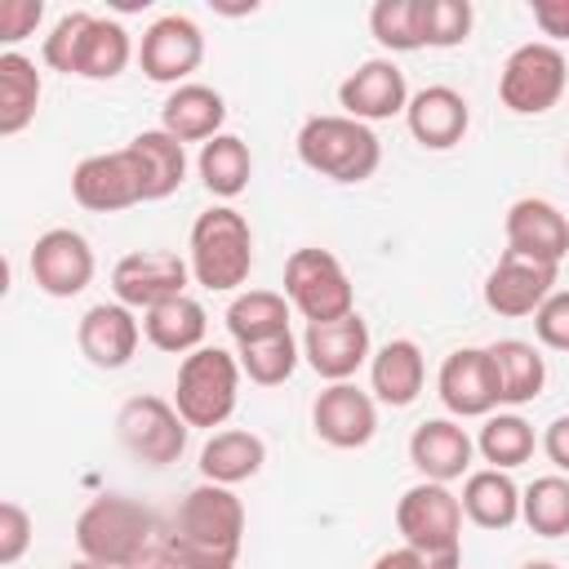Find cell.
Wrapping results in <instances>:
<instances>
[{"label": "cell", "mask_w": 569, "mask_h": 569, "mask_svg": "<svg viewBox=\"0 0 569 569\" xmlns=\"http://www.w3.org/2000/svg\"><path fill=\"white\" fill-rule=\"evenodd\" d=\"M502 231H507V249L520 253V258L560 267L565 253H569V218H565L551 200H542V196H520V200H511Z\"/></svg>", "instance_id": "obj_21"}, {"label": "cell", "mask_w": 569, "mask_h": 569, "mask_svg": "<svg viewBox=\"0 0 569 569\" xmlns=\"http://www.w3.org/2000/svg\"><path fill=\"white\" fill-rule=\"evenodd\" d=\"M569 93V62L565 49L547 40L516 44L498 71V102L511 116H547Z\"/></svg>", "instance_id": "obj_8"}, {"label": "cell", "mask_w": 569, "mask_h": 569, "mask_svg": "<svg viewBox=\"0 0 569 569\" xmlns=\"http://www.w3.org/2000/svg\"><path fill=\"white\" fill-rule=\"evenodd\" d=\"M71 196L89 213H120V209L147 204V178H142L138 151L133 147H116V151L84 156L71 169Z\"/></svg>", "instance_id": "obj_10"}, {"label": "cell", "mask_w": 569, "mask_h": 569, "mask_svg": "<svg viewBox=\"0 0 569 569\" xmlns=\"http://www.w3.org/2000/svg\"><path fill=\"white\" fill-rule=\"evenodd\" d=\"M409 98H413V93H409V80H405V71H400L391 58H369V62H360V67L338 84V107H342V116H351V120H360V124L405 116Z\"/></svg>", "instance_id": "obj_17"}, {"label": "cell", "mask_w": 569, "mask_h": 569, "mask_svg": "<svg viewBox=\"0 0 569 569\" xmlns=\"http://www.w3.org/2000/svg\"><path fill=\"white\" fill-rule=\"evenodd\" d=\"M31 533H36L31 511H27L22 502H13V498L0 502V565H4V569H13V565L27 556Z\"/></svg>", "instance_id": "obj_39"}, {"label": "cell", "mask_w": 569, "mask_h": 569, "mask_svg": "<svg viewBox=\"0 0 569 569\" xmlns=\"http://www.w3.org/2000/svg\"><path fill=\"white\" fill-rule=\"evenodd\" d=\"M187 267L191 280L209 293H231L253 271V231L249 218L231 204H213L191 222L187 236Z\"/></svg>", "instance_id": "obj_2"}, {"label": "cell", "mask_w": 569, "mask_h": 569, "mask_svg": "<svg viewBox=\"0 0 569 569\" xmlns=\"http://www.w3.org/2000/svg\"><path fill=\"white\" fill-rule=\"evenodd\" d=\"M405 124H409V133H413L418 147H427V151H449V147H458V142L467 138V129H471V107H467V98H462L453 84H427V89H418V93L409 98Z\"/></svg>", "instance_id": "obj_23"}, {"label": "cell", "mask_w": 569, "mask_h": 569, "mask_svg": "<svg viewBox=\"0 0 569 569\" xmlns=\"http://www.w3.org/2000/svg\"><path fill=\"white\" fill-rule=\"evenodd\" d=\"M284 298L307 325L342 320L356 311V289L347 267L329 249H293L284 258Z\"/></svg>", "instance_id": "obj_9"}, {"label": "cell", "mask_w": 569, "mask_h": 569, "mask_svg": "<svg viewBox=\"0 0 569 569\" xmlns=\"http://www.w3.org/2000/svg\"><path fill=\"white\" fill-rule=\"evenodd\" d=\"M240 360L222 347H200L191 356H182L178 365V382H173V409L182 413L187 427L213 431L222 427L236 405H240Z\"/></svg>", "instance_id": "obj_7"}, {"label": "cell", "mask_w": 569, "mask_h": 569, "mask_svg": "<svg viewBox=\"0 0 569 569\" xmlns=\"http://www.w3.org/2000/svg\"><path fill=\"white\" fill-rule=\"evenodd\" d=\"M76 342H80V356L93 365V369H124L142 342V320L133 307L124 302H93L80 325H76Z\"/></svg>", "instance_id": "obj_19"}, {"label": "cell", "mask_w": 569, "mask_h": 569, "mask_svg": "<svg viewBox=\"0 0 569 569\" xmlns=\"http://www.w3.org/2000/svg\"><path fill=\"white\" fill-rule=\"evenodd\" d=\"M396 533L413 547L427 569H458L462 565V502L449 485L418 480L396 498Z\"/></svg>", "instance_id": "obj_4"}, {"label": "cell", "mask_w": 569, "mask_h": 569, "mask_svg": "<svg viewBox=\"0 0 569 569\" xmlns=\"http://www.w3.org/2000/svg\"><path fill=\"white\" fill-rule=\"evenodd\" d=\"M520 569H560V565H556V560H525Z\"/></svg>", "instance_id": "obj_47"}, {"label": "cell", "mask_w": 569, "mask_h": 569, "mask_svg": "<svg viewBox=\"0 0 569 569\" xmlns=\"http://www.w3.org/2000/svg\"><path fill=\"white\" fill-rule=\"evenodd\" d=\"M151 542H156V516L138 498L102 493L76 516V547L98 565H111V569L147 565Z\"/></svg>", "instance_id": "obj_3"}, {"label": "cell", "mask_w": 569, "mask_h": 569, "mask_svg": "<svg viewBox=\"0 0 569 569\" xmlns=\"http://www.w3.org/2000/svg\"><path fill=\"white\" fill-rule=\"evenodd\" d=\"M436 391L440 405L449 409V418H489L498 409V373L489 360V347H458L440 360L436 373Z\"/></svg>", "instance_id": "obj_14"}, {"label": "cell", "mask_w": 569, "mask_h": 569, "mask_svg": "<svg viewBox=\"0 0 569 569\" xmlns=\"http://www.w3.org/2000/svg\"><path fill=\"white\" fill-rule=\"evenodd\" d=\"M204 62V31L187 13H160L138 40V67L151 84H187Z\"/></svg>", "instance_id": "obj_12"}, {"label": "cell", "mask_w": 569, "mask_h": 569, "mask_svg": "<svg viewBox=\"0 0 569 569\" xmlns=\"http://www.w3.org/2000/svg\"><path fill=\"white\" fill-rule=\"evenodd\" d=\"M471 458H476V440L458 418H427L409 436V462L422 480H436V485L467 480Z\"/></svg>", "instance_id": "obj_22"}, {"label": "cell", "mask_w": 569, "mask_h": 569, "mask_svg": "<svg viewBox=\"0 0 569 569\" xmlns=\"http://www.w3.org/2000/svg\"><path fill=\"white\" fill-rule=\"evenodd\" d=\"M116 436H120V445L138 462L169 467V462H178L187 453L191 427L182 422V413L173 409V400H164V396H133L116 413Z\"/></svg>", "instance_id": "obj_11"}, {"label": "cell", "mask_w": 569, "mask_h": 569, "mask_svg": "<svg viewBox=\"0 0 569 569\" xmlns=\"http://www.w3.org/2000/svg\"><path fill=\"white\" fill-rule=\"evenodd\" d=\"M533 338L551 351H569V289H556L533 311Z\"/></svg>", "instance_id": "obj_40"}, {"label": "cell", "mask_w": 569, "mask_h": 569, "mask_svg": "<svg viewBox=\"0 0 569 569\" xmlns=\"http://www.w3.org/2000/svg\"><path fill=\"white\" fill-rule=\"evenodd\" d=\"M40 58H44V67H53L62 76L116 80L129 67V58H138V49H133L124 22L89 13V9H71L49 27Z\"/></svg>", "instance_id": "obj_1"}, {"label": "cell", "mask_w": 569, "mask_h": 569, "mask_svg": "<svg viewBox=\"0 0 569 569\" xmlns=\"http://www.w3.org/2000/svg\"><path fill=\"white\" fill-rule=\"evenodd\" d=\"M369 31L391 53L427 49V36H422V0H378L369 9Z\"/></svg>", "instance_id": "obj_37"}, {"label": "cell", "mask_w": 569, "mask_h": 569, "mask_svg": "<svg viewBox=\"0 0 569 569\" xmlns=\"http://www.w3.org/2000/svg\"><path fill=\"white\" fill-rule=\"evenodd\" d=\"M298 160L329 178V182H365L378 173L382 164V142L369 124L351 120V116H307L302 129H298Z\"/></svg>", "instance_id": "obj_5"}, {"label": "cell", "mask_w": 569, "mask_h": 569, "mask_svg": "<svg viewBox=\"0 0 569 569\" xmlns=\"http://www.w3.org/2000/svg\"><path fill=\"white\" fill-rule=\"evenodd\" d=\"M44 18V4L40 0H0V40L4 44H18L27 36H36Z\"/></svg>", "instance_id": "obj_41"}, {"label": "cell", "mask_w": 569, "mask_h": 569, "mask_svg": "<svg viewBox=\"0 0 569 569\" xmlns=\"http://www.w3.org/2000/svg\"><path fill=\"white\" fill-rule=\"evenodd\" d=\"M31 280L49 298H76L93 280V249L76 227H49L31 244Z\"/></svg>", "instance_id": "obj_15"}, {"label": "cell", "mask_w": 569, "mask_h": 569, "mask_svg": "<svg viewBox=\"0 0 569 569\" xmlns=\"http://www.w3.org/2000/svg\"><path fill=\"white\" fill-rule=\"evenodd\" d=\"M40 93L44 84H40L36 62L18 49H4L0 53V138H18L36 120Z\"/></svg>", "instance_id": "obj_30"}, {"label": "cell", "mask_w": 569, "mask_h": 569, "mask_svg": "<svg viewBox=\"0 0 569 569\" xmlns=\"http://www.w3.org/2000/svg\"><path fill=\"white\" fill-rule=\"evenodd\" d=\"M565 164H569V151H565Z\"/></svg>", "instance_id": "obj_49"}, {"label": "cell", "mask_w": 569, "mask_h": 569, "mask_svg": "<svg viewBox=\"0 0 569 569\" xmlns=\"http://www.w3.org/2000/svg\"><path fill=\"white\" fill-rule=\"evenodd\" d=\"M262 462H267V440L244 427L209 431V440L200 445V476L213 485H227V489L253 480L262 471Z\"/></svg>", "instance_id": "obj_26"}, {"label": "cell", "mask_w": 569, "mask_h": 569, "mask_svg": "<svg viewBox=\"0 0 569 569\" xmlns=\"http://www.w3.org/2000/svg\"><path fill=\"white\" fill-rule=\"evenodd\" d=\"M520 520L538 538H565L569 533V476H538L520 489Z\"/></svg>", "instance_id": "obj_35"}, {"label": "cell", "mask_w": 569, "mask_h": 569, "mask_svg": "<svg viewBox=\"0 0 569 569\" xmlns=\"http://www.w3.org/2000/svg\"><path fill=\"white\" fill-rule=\"evenodd\" d=\"M427 382V360L413 338H391L369 356V391L387 409H405L422 396Z\"/></svg>", "instance_id": "obj_24"}, {"label": "cell", "mask_w": 569, "mask_h": 569, "mask_svg": "<svg viewBox=\"0 0 569 569\" xmlns=\"http://www.w3.org/2000/svg\"><path fill=\"white\" fill-rule=\"evenodd\" d=\"M538 445H542V453H547V462H551V467H556L560 476H569V413H560V418H551Z\"/></svg>", "instance_id": "obj_43"}, {"label": "cell", "mask_w": 569, "mask_h": 569, "mask_svg": "<svg viewBox=\"0 0 569 569\" xmlns=\"http://www.w3.org/2000/svg\"><path fill=\"white\" fill-rule=\"evenodd\" d=\"M62 569H111V565H98V560H89V556H80V560H71V565H62Z\"/></svg>", "instance_id": "obj_46"}, {"label": "cell", "mask_w": 569, "mask_h": 569, "mask_svg": "<svg viewBox=\"0 0 569 569\" xmlns=\"http://www.w3.org/2000/svg\"><path fill=\"white\" fill-rule=\"evenodd\" d=\"M373 356L369 347V325L360 320V311L342 316V320H325V325H307L302 333V360L325 378V382H351L356 369Z\"/></svg>", "instance_id": "obj_20"}, {"label": "cell", "mask_w": 569, "mask_h": 569, "mask_svg": "<svg viewBox=\"0 0 569 569\" xmlns=\"http://www.w3.org/2000/svg\"><path fill=\"white\" fill-rule=\"evenodd\" d=\"M156 560L164 569H236V565H222V560H209V556H196V551H182V547H169V542H160Z\"/></svg>", "instance_id": "obj_44"}, {"label": "cell", "mask_w": 569, "mask_h": 569, "mask_svg": "<svg viewBox=\"0 0 569 569\" xmlns=\"http://www.w3.org/2000/svg\"><path fill=\"white\" fill-rule=\"evenodd\" d=\"M369 569H427V560H422L413 547H405V542H400V547L382 551V556H378Z\"/></svg>", "instance_id": "obj_45"}, {"label": "cell", "mask_w": 569, "mask_h": 569, "mask_svg": "<svg viewBox=\"0 0 569 569\" xmlns=\"http://www.w3.org/2000/svg\"><path fill=\"white\" fill-rule=\"evenodd\" d=\"M236 360H240V373L258 387H280L293 378L298 360H302V342L293 333H276V338H262V342H244L236 347Z\"/></svg>", "instance_id": "obj_36"}, {"label": "cell", "mask_w": 569, "mask_h": 569, "mask_svg": "<svg viewBox=\"0 0 569 569\" xmlns=\"http://www.w3.org/2000/svg\"><path fill=\"white\" fill-rule=\"evenodd\" d=\"M222 124H227V98L213 84H200V80L178 84L164 98V107H160V129L173 133L182 147L187 142H200L204 147L209 138L222 133Z\"/></svg>", "instance_id": "obj_25"}, {"label": "cell", "mask_w": 569, "mask_h": 569, "mask_svg": "<svg viewBox=\"0 0 569 569\" xmlns=\"http://www.w3.org/2000/svg\"><path fill=\"white\" fill-rule=\"evenodd\" d=\"M462 516L480 529H511L520 520V485L511 480V471L498 467H480L462 480Z\"/></svg>", "instance_id": "obj_29"}, {"label": "cell", "mask_w": 569, "mask_h": 569, "mask_svg": "<svg viewBox=\"0 0 569 569\" xmlns=\"http://www.w3.org/2000/svg\"><path fill=\"white\" fill-rule=\"evenodd\" d=\"M489 360H493V373H498V405L507 409H520L529 400L542 396L547 387V360L533 342L525 338H498L489 342Z\"/></svg>", "instance_id": "obj_27"}, {"label": "cell", "mask_w": 569, "mask_h": 569, "mask_svg": "<svg viewBox=\"0 0 569 569\" xmlns=\"http://www.w3.org/2000/svg\"><path fill=\"white\" fill-rule=\"evenodd\" d=\"M533 449H538V436H533V427H529L516 409L489 413L485 427H480V436H476V453H480L489 467H498V471L525 467V462L533 458Z\"/></svg>", "instance_id": "obj_34"}, {"label": "cell", "mask_w": 569, "mask_h": 569, "mask_svg": "<svg viewBox=\"0 0 569 569\" xmlns=\"http://www.w3.org/2000/svg\"><path fill=\"white\" fill-rule=\"evenodd\" d=\"M529 13H533V27L547 36V44L560 49L569 40V0H533Z\"/></svg>", "instance_id": "obj_42"}, {"label": "cell", "mask_w": 569, "mask_h": 569, "mask_svg": "<svg viewBox=\"0 0 569 569\" xmlns=\"http://www.w3.org/2000/svg\"><path fill=\"white\" fill-rule=\"evenodd\" d=\"M556 271L560 267H547V262H533V258L502 249V258L485 276V307L502 320L533 316L556 293Z\"/></svg>", "instance_id": "obj_16"}, {"label": "cell", "mask_w": 569, "mask_h": 569, "mask_svg": "<svg viewBox=\"0 0 569 569\" xmlns=\"http://www.w3.org/2000/svg\"><path fill=\"white\" fill-rule=\"evenodd\" d=\"M471 4L467 0H422V36L427 49H458L471 36Z\"/></svg>", "instance_id": "obj_38"}, {"label": "cell", "mask_w": 569, "mask_h": 569, "mask_svg": "<svg viewBox=\"0 0 569 569\" xmlns=\"http://www.w3.org/2000/svg\"><path fill=\"white\" fill-rule=\"evenodd\" d=\"M169 547L236 565L240 542H244V502L213 480H200L196 489H187V498L173 511V529L164 533Z\"/></svg>", "instance_id": "obj_6"}, {"label": "cell", "mask_w": 569, "mask_h": 569, "mask_svg": "<svg viewBox=\"0 0 569 569\" xmlns=\"http://www.w3.org/2000/svg\"><path fill=\"white\" fill-rule=\"evenodd\" d=\"M196 173H200V182H204V191L213 196V200H236L244 187H249V178H253V151H249V142L244 138H236V133H218V138H209L204 147H200V156H196Z\"/></svg>", "instance_id": "obj_31"}, {"label": "cell", "mask_w": 569, "mask_h": 569, "mask_svg": "<svg viewBox=\"0 0 569 569\" xmlns=\"http://www.w3.org/2000/svg\"><path fill=\"white\" fill-rule=\"evenodd\" d=\"M187 284H191V267H187V258H178L169 249H138L111 267V293H116V302H124L133 311H151V307L187 293Z\"/></svg>", "instance_id": "obj_13"}, {"label": "cell", "mask_w": 569, "mask_h": 569, "mask_svg": "<svg viewBox=\"0 0 569 569\" xmlns=\"http://www.w3.org/2000/svg\"><path fill=\"white\" fill-rule=\"evenodd\" d=\"M142 160V178H147V200H164L182 187L187 178V147L164 133V129H142L133 142H129Z\"/></svg>", "instance_id": "obj_33"}, {"label": "cell", "mask_w": 569, "mask_h": 569, "mask_svg": "<svg viewBox=\"0 0 569 569\" xmlns=\"http://www.w3.org/2000/svg\"><path fill=\"white\" fill-rule=\"evenodd\" d=\"M289 298L284 289H244L227 302V333L236 338V347L244 342H262V338H276V333H289Z\"/></svg>", "instance_id": "obj_32"}, {"label": "cell", "mask_w": 569, "mask_h": 569, "mask_svg": "<svg viewBox=\"0 0 569 569\" xmlns=\"http://www.w3.org/2000/svg\"><path fill=\"white\" fill-rule=\"evenodd\" d=\"M204 333H209V316H204V307L191 293H178V298L142 311V338L156 351L191 356V351L204 347Z\"/></svg>", "instance_id": "obj_28"}, {"label": "cell", "mask_w": 569, "mask_h": 569, "mask_svg": "<svg viewBox=\"0 0 569 569\" xmlns=\"http://www.w3.org/2000/svg\"><path fill=\"white\" fill-rule=\"evenodd\" d=\"M311 427L333 449H365L378 431V400L356 382H329L311 405Z\"/></svg>", "instance_id": "obj_18"}, {"label": "cell", "mask_w": 569, "mask_h": 569, "mask_svg": "<svg viewBox=\"0 0 569 569\" xmlns=\"http://www.w3.org/2000/svg\"><path fill=\"white\" fill-rule=\"evenodd\" d=\"M133 569H164L160 560H147V565H133Z\"/></svg>", "instance_id": "obj_48"}]
</instances>
